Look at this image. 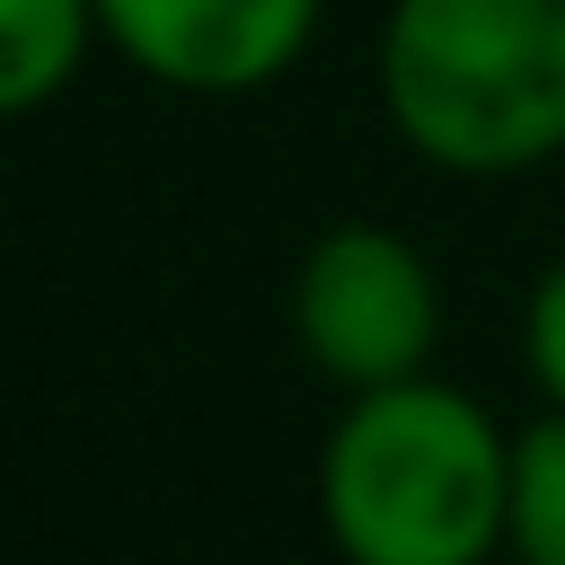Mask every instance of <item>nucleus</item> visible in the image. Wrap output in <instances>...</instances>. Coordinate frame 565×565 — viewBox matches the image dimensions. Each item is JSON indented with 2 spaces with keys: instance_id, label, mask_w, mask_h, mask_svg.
Returning <instances> with one entry per match:
<instances>
[{
  "instance_id": "f257e3e1",
  "label": "nucleus",
  "mask_w": 565,
  "mask_h": 565,
  "mask_svg": "<svg viewBox=\"0 0 565 565\" xmlns=\"http://www.w3.org/2000/svg\"><path fill=\"white\" fill-rule=\"evenodd\" d=\"M318 521L344 565H486L512 521V433L433 371L362 388L318 450Z\"/></svg>"
},
{
  "instance_id": "f03ea898",
  "label": "nucleus",
  "mask_w": 565,
  "mask_h": 565,
  "mask_svg": "<svg viewBox=\"0 0 565 565\" xmlns=\"http://www.w3.org/2000/svg\"><path fill=\"white\" fill-rule=\"evenodd\" d=\"M380 115L450 177H521L565 159V0H388Z\"/></svg>"
},
{
  "instance_id": "7ed1b4c3",
  "label": "nucleus",
  "mask_w": 565,
  "mask_h": 565,
  "mask_svg": "<svg viewBox=\"0 0 565 565\" xmlns=\"http://www.w3.org/2000/svg\"><path fill=\"white\" fill-rule=\"evenodd\" d=\"M291 335L344 397L424 380V362L441 344V282L406 230L335 221L309 238V256L291 274Z\"/></svg>"
},
{
  "instance_id": "20e7f679",
  "label": "nucleus",
  "mask_w": 565,
  "mask_h": 565,
  "mask_svg": "<svg viewBox=\"0 0 565 565\" xmlns=\"http://www.w3.org/2000/svg\"><path fill=\"white\" fill-rule=\"evenodd\" d=\"M318 18L327 0H97L106 53L177 97H256L291 79Z\"/></svg>"
},
{
  "instance_id": "39448f33",
  "label": "nucleus",
  "mask_w": 565,
  "mask_h": 565,
  "mask_svg": "<svg viewBox=\"0 0 565 565\" xmlns=\"http://www.w3.org/2000/svg\"><path fill=\"white\" fill-rule=\"evenodd\" d=\"M97 44V0H0V124L53 106Z\"/></svg>"
},
{
  "instance_id": "423d86ee",
  "label": "nucleus",
  "mask_w": 565,
  "mask_h": 565,
  "mask_svg": "<svg viewBox=\"0 0 565 565\" xmlns=\"http://www.w3.org/2000/svg\"><path fill=\"white\" fill-rule=\"evenodd\" d=\"M503 547L521 565H565V406L512 433V521Z\"/></svg>"
},
{
  "instance_id": "0eeeda50",
  "label": "nucleus",
  "mask_w": 565,
  "mask_h": 565,
  "mask_svg": "<svg viewBox=\"0 0 565 565\" xmlns=\"http://www.w3.org/2000/svg\"><path fill=\"white\" fill-rule=\"evenodd\" d=\"M521 362H530V380L547 388V406H565V256L530 282V309H521Z\"/></svg>"
}]
</instances>
